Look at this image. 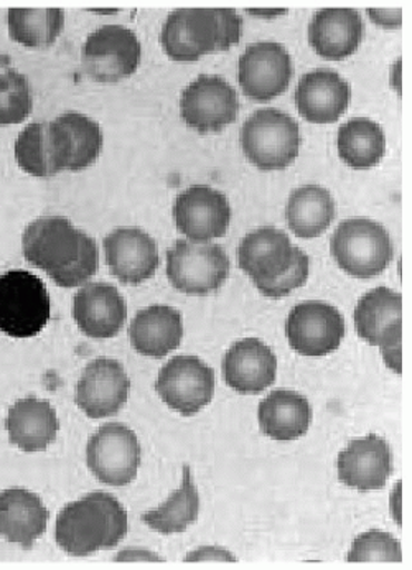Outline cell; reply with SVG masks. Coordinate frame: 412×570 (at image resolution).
Masks as SVG:
<instances>
[{
    "mask_svg": "<svg viewBox=\"0 0 412 570\" xmlns=\"http://www.w3.org/2000/svg\"><path fill=\"white\" fill-rule=\"evenodd\" d=\"M340 159L355 170H369L386 154V136L380 124L369 118L350 119L339 130Z\"/></svg>",
    "mask_w": 412,
    "mask_h": 570,
    "instance_id": "30",
    "label": "cell"
},
{
    "mask_svg": "<svg viewBox=\"0 0 412 570\" xmlns=\"http://www.w3.org/2000/svg\"><path fill=\"white\" fill-rule=\"evenodd\" d=\"M261 431L274 441H297L307 434L312 406L307 397L291 390L273 391L257 409Z\"/></svg>",
    "mask_w": 412,
    "mask_h": 570,
    "instance_id": "27",
    "label": "cell"
},
{
    "mask_svg": "<svg viewBox=\"0 0 412 570\" xmlns=\"http://www.w3.org/2000/svg\"><path fill=\"white\" fill-rule=\"evenodd\" d=\"M156 391L185 417L198 414L215 396V371L197 356H175L160 370Z\"/></svg>",
    "mask_w": 412,
    "mask_h": 570,
    "instance_id": "11",
    "label": "cell"
},
{
    "mask_svg": "<svg viewBox=\"0 0 412 570\" xmlns=\"http://www.w3.org/2000/svg\"><path fill=\"white\" fill-rule=\"evenodd\" d=\"M365 37V23L355 9H324L308 23V43L315 53L339 61L352 57Z\"/></svg>",
    "mask_w": 412,
    "mask_h": 570,
    "instance_id": "24",
    "label": "cell"
},
{
    "mask_svg": "<svg viewBox=\"0 0 412 570\" xmlns=\"http://www.w3.org/2000/svg\"><path fill=\"white\" fill-rule=\"evenodd\" d=\"M355 326L360 338L381 350L388 367L403 371V295L388 287H376L356 305Z\"/></svg>",
    "mask_w": 412,
    "mask_h": 570,
    "instance_id": "7",
    "label": "cell"
},
{
    "mask_svg": "<svg viewBox=\"0 0 412 570\" xmlns=\"http://www.w3.org/2000/svg\"><path fill=\"white\" fill-rule=\"evenodd\" d=\"M73 317L89 338H112L126 324V301L115 285L86 284L75 295Z\"/></svg>",
    "mask_w": 412,
    "mask_h": 570,
    "instance_id": "23",
    "label": "cell"
},
{
    "mask_svg": "<svg viewBox=\"0 0 412 570\" xmlns=\"http://www.w3.org/2000/svg\"><path fill=\"white\" fill-rule=\"evenodd\" d=\"M301 253V247L292 246L286 233L267 226L254 229L243 238L238 247V264L261 291L286 276Z\"/></svg>",
    "mask_w": 412,
    "mask_h": 570,
    "instance_id": "16",
    "label": "cell"
},
{
    "mask_svg": "<svg viewBox=\"0 0 412 570\" xmlns=\"http://www.w3.org/2000/svg\"><path fill=\"white\" fill-rule=\"evenodd\" d=\"M50 295L40 277L23 269L0 276V330L12 338H32L47 326Z\"/></svg>",
    "mask_w": 412,
    "mask_h": 570,
    "instance_id": "6",
    "label": "cell"
},
{
    "mask_svg": "<svg viewBox=\"0 0 412 570\" xmlns=\"http://www.w3.org/2000/svg\"><path fill=\"white\" fill-rule=\"evenodd\" d=\"M187 562H197V561H228L236 562L235 556L229 554L225 549L219 548H202L198 551L190 552V554L185 558Z\"/></svg>",
    "mask_w": 412,
    "mask_h": 570,
    "instance_id": "38",
    "label": "cell"
},
{
    "mask_svg": "<svg viewBox=\"0 0 412 570\" xmlns=\"http://www.w3.org/2000/svg\"><path fill=\"white\" fill-rule=\"evenodd\" d=\"M47 140L51 168L58 175L65 170H85L95 164L101 154L105 137L98 122L71 111L48 122Z\"/></svg>",
    "mask_w": 412,
    "mask_h": 570,
    "instance_id": "12",
    "label": "cell"
},
{
    "mask_svg": "<svg viewBox=\"0 0 412 570\" xmlns=\"http://www.w3.org/2000/svg\"><path fill=\"white\" fill-rule=\"evenodd\" d=\"M129 391L130 381L121 363L98 358L82 370L75 401L88 417H111L127 403Z\"/></svg>",
    "mask_w": 412,
    "mask_h": 570,
    "instance_id": "18",
    "label": "cell"
},
{
    "mask_svg": "<svg viewBox=\"0 0 412 570\" xmlns=\"http://www.w3.org/2000/svg\"><path fill=\"white\" fill-rule=\"evenodd\" d=\"M48 122H32L19 134L13 147L17 164L33 177H53L47 140Z\"/></svg>",
    "mask_w": 412,
    "mask_h": 570,
    "instance_id": "33",
    "label": "cell"
},
{
    "mask_svg": "<svg viewBox=\"0 0 412 570\" xmlns=\"http://www.w3.org/2000/svg\"><path fill=\"white\" fill-rule=\"evenodd\" d=\"M86 462L92 475L105 485H129L136 479L140 465L137 435L119 422L102 425L89 439Z\"/></svg>",
    "mask_w": 412,
    "mask_h": 570,
    "instance_id": "10",
    "label": "cell"
},
{
    "mask_svg": "<svg viewBox=\"0 0 412 570\" xmlns=\"http://www.w3.org/2000/svg\"><path fill=\"white\" fill-rule=\"evenodd\" d=\"M178 232L192 243L223 238L232 222V206L222 191L206 185H195L178 195L174 205Z\"/></svg>",
    "mask_w": 412,
    "mask_h": 570,
    "instance_id": "17",
    "label": "cell"
},
{
    "mask_svg": "<svg viewBox=\"0 0 412 570\" xmlns=\"http://www.w3.org/2000/svg\"><path fill=\"white\" fill-rule=\"evenodd\" d=\"M57 412L48 401L27 397L10 407L7 432L10 442L23 452H41L57 439Z\"/></svg>",
    "mask_w": 412,
    "mask_h": 570,
    "instance_id": "28",
    "label": "cell"
},
{
    "mask_svg": "<svg viewBox=\"0 0 412 570\" xmlns=\"http://www.w3.org/2000/svg\"><path fill=\"white\" fill-rule=\"evenodd\" d=\"M48 513L39 494L23 489L0 493V538L30 549L47 531Z\"/></svg>",
    "mask_w": 412,
    "mask_h": 570,
    "instance_id": "25",
    "label": "cell"
},
{
    "mask_svg": "<svg viewBox=\"0 0 412 570\" xmlns=\"http://www.w3.org/2000/svg\"><path fill=\"white\" fill-rule=\"evenodd\" d=\"M276 373V355L257 338L235 343L223 358L225 383L243 396H256L273 386Z\"/></svg>",
    "mask_w": 412,
    "mask_h": 570,
    "instance_id": "22",
    "label": "cell"
},
{
    "mask_svg": "<svg viewBox=\"0 0 412 570\" xmlns=\"http://www.w3.org/2000/svg\"><path fill=\"white\" fill-rule=\"evenodd\" d=\"M242 147L259 170H284L297 159L301 127L279 109H261L243 124Z\"/></svg>",
    "mask_w": 412,
    "mask_h": 570,
    "instance_id": "5",
    "label": "cell"
},
{
    "mask_svg": "<svg viewBox=\"0 0 412 570\" xmlns=\"http://www.w3.org/2000/svg\"><path fill=\"white\" fill-rule=\"evenodd\" d=\"M238 112V92L223 78L204 75L182 92V119L197 132H219L236 121Z\"/></svg>",
    "mask_w": 412,
    "mask_h": 570,
    "instance_id": "14",
    "label": "cell"
},
{
    "mask_svg": "<svg viewBox=\"0 0 412 570\" xmlns=\"http://www.w3.org/2000/svg\"><path fill=\"white\" fill-rule=\"evenodd\" d=\"M286 333L288 345L298 355L327 356L342 345L345 321L333 305L308 301L292 308Z\"/></svg>",
    "mask_w": 412,
    "mask_h": 570,
    "instance_id": "15",
    "label": "cell"
},
{
    "mask_svg": "<svg viewBox=\"0 0 412 570\" xmlns=\"http://www.w3.org/2000/svg\"><path fill=\"white\" fill-rule=\"evenodd\" d=\"M130 345L140 355L164 358L184 338L182 314L167 305H153L137 312L129 326Z\"/></svg>",
    "mask_w": 412,
    "mask_h": 570,
    "instance_id": "26",
    "label": "cell"
},
{
    "mask_svg": "<svg viewBox=\"0 0 412 570\" xmlns=\"http://www.w3.org/2000/svg\"><path fill=\"white\" fill-rule=\"evenodd\" d=\"M198 513H200V497L192 480L190 466H184V482L180 489L171 493L163 507L144 513L140 520L150 530L160 534H177L194 524Z\"/></svg>",
    "mask_w": 412,
    "mask_h": 570,
    "instance_id": "31",
    "label": "cell"
},
{
    "mask_svg": "<svg viewBox=\"0 0 412 570\" xmlns=\"http://www.w3.org/2000/svg\"><path fill=\"white\" fill-rule=\"evenodd\" d=\"M23 256L60 287L88 283L99 267L95 239L65 216H41L23 233Z\"/></svg>",
    "mask_w": 412,
    "mask_h": 570,
    "instance_id": "1",
    "label": "cell"
},
{
    "mask_svg": "<svg viewBox=\"0 0 412 570\" xmlns=\"http://www.w3.org/2000/svg\"><path fill=\"white\" fill-rule=\"evenodd\" d=\"M10 39L27 48H48L63 32L61 9H10L7 13Z\"/></svg>",
    "mask_w": 412,
    "mask_h": 570,
    "instance_id": "32",
    "label": "cell"
},
{
    "mask_svg": "<svg viewBox=\"0 0 412 570\" xmlns=\"http://www.w3.org/2000/svg\"><path fill=\"white\" fill-rule=\"evenodd\" d=\"M140 41L122 26H105L88 37L82 47V71L96 82H119L136 73Z\"/></svg>",
    "mask_w": 412,
    "mask_h": 570,
    "instance_id": "9",
    "label": "cell"
},
{
    "mask_svg": "<svg viewBox=\"0 0 412 570\" xmlns=\"http://www.w3.org/2000/svg\"><path fill=\"white\" fill-rule=\"evenodd\" d=\"M126 534L127 511L118 498L102 491L67 504L55 527L57 544L73 558L115 549Z\"/></svg>",
    "mask_w": 412,
    "mask_h": 570,
    "instance_id": "2",
    "label": "cell"
},
{
    "mask_svg": "<svg viewBox=\"0 0 412 570\" xmlns=\"http://www.w3.org/2000/svg\"><path fill=\"white\" fill-rule=\"evenodd\" d=\"M339 479L350 489L381 490L393 475V450L380 435H366L350 442L339 456Z\"/></svg>",
    "mask_w": 412,
    "mask_h": 570,
    "instance_id": "20",
    "label": "cell"
},
{
    "mask_svg": "<svg viewBox=\"0 0 412 570\" xmlns=\"http://www.w3.org/2000/svg\"><path fill=\"white\" fill-rule=\"evenodd\" d=\"M106 264L119 283L139 285L160 266L156 242L139 228H119L102 242Z\"/></svg>",
    "mask_w": 412,
    "mask_h": 570,
    "instance_id": "19",
    "label": "cell"
},
{
    "mask_svg": "<svg viewBox=\"0 0 412 570\" xmlns=\"http://www.w3.org/2000/svg\"><path fill=\"white\" fill-rule=\"evenodd\" d=\"M243 19L235 9H178L160 33L165 53L178 63L226 51L242 39Z\"/></svg>",
    "mask_w": 412,
    "mask_h": 570,
    "instance_id": "3",
    "label": "cell"
},
{
    "mask_svg": "<svg viewBox=\"0 0 412 570\" xmlns=\"http://www.w3.org/2000/svg\"><path fill=\"white\" fill-rule=\"evenodd\" d=\"M229 269L228 254L218 245H198L178 239L167 250L168 283L182 294H213L226 283Z\"/></svg>",
    "mask_w": 412,
    "mask_h": 570,
    "instance_id": "8",
    "label": "cell"
},
{
    "mask_svg": "<svg viewBox=\"0 0 412 570\" xmlns=\"http://www.w3.org/2000/svg\"><path fill=\"white\" fill-rule=\"evenodd\" d=\"M352 88L336 71L328 68L308 71L295 89L298 115L312 124L339 121L350 106Z\"/></svg>",
    "mask_w": 412,
    "mask_h": 570,
    "instance_id": "21",
    "label": "cell"
},
{
    "mask_svg": "<svg viewBox=\"0 0 412 570\" xmlns=\"http://www.w3.org/2000/svg\"><path fill=\"white\" fill-rule=\"evenodd\" d=\"M349 562H403V551L400 541L390 532L369 531L360 534L353 542Z\"/></svg>",
    "mask_w": 412,
    "mask_h": 570,
    "instance_id": "35",
    "label": "cell"
},
{
    "mask_svg": "<svg viewBox=\"0 0 412 570\" xmlns=\"http://www.w3.org/2000/svg\"><path fill=\"white\" fill-rule=\"evenodd\" d=\"M366 12L376 26L384 27V29H400L403 23V10L401 9H369Z\"/></svg>",
    "mask_w": 412,
    "mask_h": 570,
    "instance_id": "37",
    "label": "cell"
},
{
    "mask_svg": "<svg viewBox=\"0 0 412 570\" xmlns=\"http://www.w3.org/2000/svg\"><path fill=\"white\" fill-rule=\"evenodd\" d=\"M294 77L291 55L281 43L259 41L249 45L238 61L243 92L256 102H267L287 91Z\"/></svg>",
    "mask_w": 412,
    "mask_h": 570,
    "instance_id": "13",
    "label": "cell"
},
{
    "mask_svg": "<svg viewBox=\"0 0 412 570\" xmlns=\"http://www.w3.org/2000/svg\"><path fill=\"white\" fill-rule=\"evenodd\" d=\"M115 561L122 562H136V561H153L164 562L163 558L153 554V552L143 551V549H136V551H124L121 554L116 556Z\"/></svg>",
    "mask_w": 412,
    "mask_h": 570,
    "instance_id": "39",
    "label": "cell"
},
{
    "mask_svg": "<svg viewBox=\"0 0 412 570\" xmlns=\"http://www.w3.org/2000/svg\"><path fill=\"white\" fill-rule=\"evenodd\" d=\"M335 215V200L328 190L318 185H305L288 197L287 225L297 238L312 239L324 235Z\"/></svg>",
    "mask_w": 412,
    "mask_h": 570,
    "instance_id": "29",
    "label": "cell"
},
{
    "mask_svg": "<svg viewBox=\"0 0 412 570\" xmlns=\"http://www.w3.org/2000/svg\"><path fill=\"white\" fill-rule=\"evenodd\" d=\"M308 271H311L308 256L304 253V250H302V253L298 254L294 266H292V269L288 271L286 276L281 277V279H277L276 283L267 285V287L261 288L259 292L264 295V297H286V295L291 294V292H294L295 288L302 287V285L307 283Z\"/></svg>",
    "mask_w": 412,
    "mask_h": 570,
    "instance_id": "36",
    "label": "cell"
},
{
    "mask_svg": "<svg viewBox=\"0 0 412 570\" xmlns=\"http://www.w3.org/2000/svg\"><path fill=\"white\" fill-rule=\"evenodd\" d=\"M330 250L340 269L356 279L380 276L394 257L390 233L369 218L340 223L330 242Z\"/></svg>",
    "mask_w": 412,
    "mask_h": 570,
    "instance_id": "4",
    "label": "cell"
},
{
    "mask_svg": "<svg viewBox=\"0 0 412 570\" xmlns=\"http://www.w3.org/2000/svg\"><path fill=\"white\" fill-rule=\"evenodd\" d=\"M32 108V91L27 78L12 68L0 71V126L26 121Z\"/></svg>",
    "mask_w": 412,
    "mask_h": 570,
    "instance_id": "34",
    "label": "cell"
}]
</instances>
